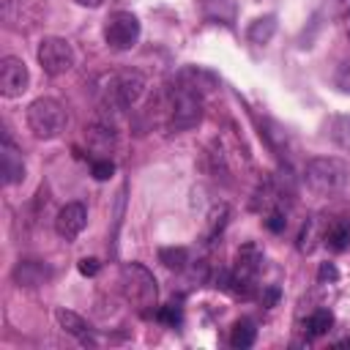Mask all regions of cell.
<instances>
[{
  "mask_svg": "<svg viewBox=\"0 0 350 350\" xmlns=\"http://www.w3.org/2000/svg\"><path fill=\"white\" fill-rule=\"evenodd\" d=\"M304 178H306V186L317 194H339L345 186H347V178H350V170L342 159L336 156H317V159H309L306 161V170H304Z\"/></svg>",
  "mask_w": 350,
  "mask_h": 350,
  "instance_id": "7a4b0ae2",
  "label": "cell"
},
{
  "mask_svg": "<svg viewBox=\"0 0 350 350\" xmlns=\"http://www.w3.org/2000/svg\"><path fill=\"white\" fill-rule=\"evenodd\" d=\"M254 339H257V328H254L252 320H238V323L232 325V331H230V345H232L235 350L252 347Z\"/></svg>",
  "mask_w": 350,
  "mask_h": 350,
  "instance_id": "2e32d148",
  "label": "cell"
},
{
  "mask_svg": "<svg viewBox=\"0 0 350 350\" xmlns=\"http://www.w3.org/2000/svg\"><path fill=\"white\" fill-rule=\"evenodd\" d=\"M104 41L115 52H129L139 41V19L131 11H115L107 16L104 25Z\"/></svg>",
  "mask_w": 350,
  "mask_h": 350,
  "instance_id": "8992f818",
  "label": "cell"
},
{
  "mask_svg": "<svg viewBox=\"0 0 350 350\" xmlns=\"http://www.w3.org/2000/svg\"><path fill=\"white\" fill-rule=\"evenodd\" d=\"M145 93V77L139 71H118L109 74L101 85V96L104 104L112 109H129L139 101V96Z\"/></svg>",
  "mask_w": 350,
  "mask_h": 350,
  "instance_id": "5b68a950",
  "label": "cell"
},
{
  "mask_svg": "<svg viewBox=\"0 0 350 350\" xmlns=\"http://www.w3.org/2000/svg\"><path fill=\"white\" fill-rule=\"evenodd\" d=\"M77 268H79V273H82V276H96V273H98V268H101V262H98L96 257H82Z\"/></svg>",
  "mask_w": 350,
  "mask_h": 350,
  "instance_id": "cb8c5ba5",
  "label": "cell"
},
{
  "mask_svg": "<svg viewBox=\"0 0 350 350\" xmlns=\"http://www.w3.org/2000/svg\"><path fill=\"white\" fill-rule=\"evenodd\" d=\"M202 118V96L194 85H178L170 88L167 96V126L172 131H186L197 126Z\"/></svg>",
  "mask_w": 350,
  "mask_h": 350,
  "instance_id": "3957f363",
  "label": "cell"
},
{
  "mask_svg": "<svg viewBox=\"0 0 350 350\" xmlns=\"http://www.w3.org/2000/svg\"><path fill=\"white\" fill-rule=\"evenodd\" d=\"M331 325H334V314H331L328 309H317V312H312L309 320L304 323V328H306L309 336H323V334L331 331Z\"/></svg>",
  "mask_w": 350,
  "mask_h": 350,
  "instance_id": "d6986e66",
  "label": "cell"
},
{
  "mask_svg": "<svg viewBox=\"0 0 350 350\" xmlns=\"http://www.w3.org/2000/svg\"><path fill=\"white\" fill-rule=\"evenodd\" d=\"M336 347H350V336H347V339H342V342H336Z\"/></svg>",
  "mask_w": 350,
  "mask_h": 350,
  "instance_id": "f546056e",
  "label": "cell"
},
{
  "mask_svg": "<svg viewBox=\"0 0 350 350\" xmlns=\"http://www.w3.org/2000/svg\"><path fill=\"white\" fill-rule=\"evenodd\" d=\"M85 142L93 153H98L101 159H109L104 153H109L115 148V129L107 126V123H93V126L85 129Z\"/></svg>",
  "mask_w": 350,
  "mask_h": 350,
  "instance_id": "4fadbf2b",
  "label": "cell"
},
{
  "mask_svg": "<svg viewBox=\"0 0 350 350\" xmlns=\"http://www.w3.org/2000/svg\"><path fill=\"white\" fill-rule=\"evenodd\" d=\"M55 317H57V323H60V328H63L66 334H71V336H77V339H82V342L90 339V325H88L77 312H71V309H57Z\"/></svg>",
  "mask_w": 350,
  "mask_h": 350,
  "instance_id": "9a60e30c",
  "label": "cell"
},
{
  "mask_svg": "<svg viewBox=\"0 0 350 350\" xmlns=\"http://www.w3.org/2000/svg\"><path fill=\"white\" fill-rule=\"evenodd\" d=\"M85 224H88V211L82 202H66L55 216V230L66 241H74L85 230Z\"/></svg>",
  "mask_w": 350,
  "mask_h": 350,
  "instance_id": "30bf717a",
  "label": "cell"
},
{
  "mask_svg": "<svg viewBox=\"0 0 350 350\" xmlns=\"http://www.w3.org/2000/svg\"><path fill=\"white\" fill-rule=\"evenodd\" d=\"M323 241H325V246H328L331 252H345V249L350 246V219H345V216H342V219H334V221L328 224Z\"/></svg>",
  "mask_w": 350,
  "mask_h": 350,
  "instance_id": "5bb4252c",
  "label": "cell"
},
{
  "mask_svg": "<svg viewBox=\"0 0 350 350\" xmlns=\"http://www.w3.org/2000/svg\"><path fill=\"white\" fill-rule=\"evenodd\" d=\"M27 126L38 139H55L68 126V112L57 98L41 96L27 107Z\"/></svg>",
  "mask_w": 350,
  "mask_h": 350,
  "instance_id": "277c9868",
  "label": "cell"
},
{
  "mask_svg": "<svg viewBox=\"0 0 350 350\" xmlns=\"http://www.w3.org/2000/svg\"><path fill=\"white\" fill-rule=\"evenodd\" d=\"M334 82L345 90V93H350V63H345V66H339V71H336V77H334Z\"/></svg>",
  "mask_w": 350,
  "mask_h": 350,
  "instance_id": "484cf974",
  "label": "cell"
},
{
  "mask_svg": "<svg viewBox=\"0 0 350 350\" xmlns=\"http://www.w3.org/2000/svg\"><path fill=\"white\" fill-rule=\"evenodd\" d=\"M27 85H30V71H27L25 60L14 57V55L3 57L0 60V93L5 98H16L27 90Z\"/></svg>",
  "mask_w": 350,
  "mask_h": 350,
  "instance_id": "9c48e42d",
  "label": "cell"
},
{
  "mask_svg": "<svg viewBox=\"0 0 350 350\" xmlns=\"http://www.w3.org/2000/svg\"><path fill=\"white\" fill-rule=\"evenodd\" d=\"M36 55H38V66H41L44 74H49V77H60V74L71 71V66H74V49H71V44H68L66 38H60V36H46V38H41Z\"/></svg>",
  "mask_w": 350,
  "mask_h": 350,
  "instance_id": "52a82bcc",
  "label": "cell"
},
{
  "mask_svg": "<svg viewBox=\"0 0 350 350\" xmlns=\"http://www.w3.org/2000/svg\"><path fill=\"white\" fill-rule=\"evenodd\" d=\"M77 5H82V8H98L104 0H74Z\"/></svg>",
  "mask_w": 350,
  "mask_h": 350,
  "instance_id": "f1b7e54d",
  "label": "cell"
},
{
  "mask_svg": "<svg viewBox=\"0 0 350 350\" xmlns=\"http://www.w3.org/2000/svg\"><path fill=\"white\" fill-rule=\"evenodd\" d=\"M265 227H268L271 232H282V230H284V216H282L279 211H273V213L265 219Z\"/></svg>",
  "mask_w": 350,
  "mask_h": 350,
  "instance_id": "4316f807",
  "label": "cell"
},
{
  "mask_svg": "<svg viewBox=\"0 0 350 350\" xmlns=\"http://www.w3.org/2000/svg\"><path fill=\"white\" fill-rule=\"evenodd\" d=\"M120 293L142 314H148L159 298V287H156L153 273L139 262H126L120 268Z\"/></svg>",
  "mask_w": 350,
  "mask_h": 350,
  "instance_id": "6da1fadb",
  "label": "cell"
},
{
  "mask_svg": "<svg viewBox=\"0 0 350 350\" xmlns=\"http://www.w3.org/2000/svg\"><path fill=\"white\" fill-rule=\"evenodd\" d=\"M112 172H115V164H112L109 159H93V164H90V175H93L96 180H107V178H112Z\"/></svg>",
  "mask_w": 350,
  "mask_h": 350,
  "instance_id": "7402d4cb",
  "label": "cell"
},
{
  "mask_svg": "<svg viewBox=\"0 0 350 350\" xmlns=\"http://www.w3.org/2000/svg\"><path fill=\"white\" fill-rule=\"evenodd\" d=\"M317 279H320V282H336V279H339L336 265H334V262H323L320 271H317Z\"/></svg>",
  "mask_w": 350,
  "mask_h": 350,
  "instance_id": "d4e9b609",
  "label": "cell"
},
{
  "mask_svg": "<svg viewBox=\"0 0 350 350\" xmlns=\"http://www.w3.org/2000/svg\"><path fill=\"white\" fill-rule=\"evenodd\" d=\"M260 252L249 243L238 252V260H235V268L230 273V287L227 290H235L238 295L249 298L254 293V282H257V271H260Z\"/></svg>",
  "mask_w": 350,
  "mask_h": 350,
  "instance_id": "ba28073f",
  "label": "cell"
},
{
  "mask_svg": "<svg viewBox=\"0 0 350 350\" xmlns=\"http://www.w3.org/2000/svg\"><path fill=\"white\" fill-rule=\"evenodd\" d=\"M273 33H276V16H260V19H254L252 22V27H249V41L252 44H268L271 38H273Z\"/></svg>",
  "mask_w": 350,
  "mask_h": 350,
  "instance_id": "e0dca14e",
  "label": "cell"
},
{
  "mask_svg": "<svg viewBox=\"0 0 350 350\" xmlns=\"http://www.w3.org/2000/svg\"><path fill=\"white\" fill-rule=\"evenodd\" d=\"M0 175H3V183L5 186H16L25 180V161H22V153L11 145L8 137H3V145H0Z\"/></svg>",
  "mask_w": 350,
  "mask_h": 350,
  "instance_id": "8fae6325",
  "label": "cell"
},
{
  "mask_svg": "<svg viewBox=\"0 0 350 350\" xmlns=\"http://www.w3.org/2000/svg\"><path fill=\"white\" fill-rule=\"evenodd\" d=\"M159 262L170 271H180L189 262V252L183 246H164V249H159Z\"/></svg>",
  "mask_w": 350,
  "mask_h": 350,
  "instance_id": "ac0fdd59",
  "label": "cell"
},
{
  "mask_svg": "<svg viewBox=\"0 0 350 350\" xmlns=\"http://www.w3.org/2000/svg\"><path fill=\"white\" fill-rule=\"evenodd\" d=\"M156 317H159L161 323H167V325H175V323H180V309H178L175 304H167V306H161V309L156 312Z\"/></svg>",
  "mask_w": 350,
  "mask_h": 350,
  "instance_id": "603a6c76",
  "label": "cell"
},
{
  "mask_svg": "<svg viewBox=\"0 0 350 350\" xmlns=\"http://www.w3.org/2000/svg\"><path fill=\"white\" fill-rule=\"evenodd\" d=\"M276 298H279V290H276V287H268V290L262 293V306H273Z\"/></svg>",
  "mask_w": 350,
  "mask_h": 350,
  "instance_id": "83f0119b",
  "label": "cell"
},
{
  "mask_svg": "<svg viewBox=\"0 0 350 350\" xmlns=\"http://www.w3.org/2000/svg\"><path fill=\"white\" fill-rule=\"evenodd\" d=\"M331 137H334L345 150H350V115H342V118H336V120L331 123Z\"/></svg>",
  "mask_w": 350,
  "mask_h": 350,
  "instance_id": "ffe728a7",
  "label": "cell"
},
{
  "mask_svg": "<svg viewBox=\"0 0 350 350\" xmlns=\"http://www.w3.org/2000/svg\"><path fill=\"white\" fill-rule=\"evenodd\" d=\"M314 238H317V216L306 219V224H304V230L298 235V249L301 252H312L314 249Z\"/></svg>",
  "mask_w": 350,
  "mask_h": 350,
  "instance_id": "44dd1931",
  "label": "cell"
},
{
  "mask_svg": "<svg viewBox=\"0 0 350 350\" xmlns=\"http://www.w3.org/2000/svg\"><path fill=\"white\" fill-rule=\"evenodd\" d=\"M49 276H52V271H49V265L41 262V260H22V262L14 268V282H16L19 287H38V284H44Z\"/></svg>",
  "mask_w": 350,
  "mask_h": 350,
  "instance_id": "7c38bea8",
  "label": "cell"
}]
</instances>
